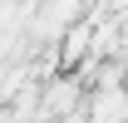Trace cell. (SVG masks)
Returning a JSON list of instances; mask_svg holds the SVG:
<instances>
[{
	"label": "cell",
	"instance_id": "cell-1",
	"mask_svg": "<svg viewBox=\"0 0 128 123\" xmlns=\"http://www.w3.org/2000/svg\"><path fill=\"white\" fill-rule=\"evenodd\" d=\"M89 123H128V89H94Z\"/></svg>",
	"mask_w": 128,
	"mask_h": 123
}]
</instances>
